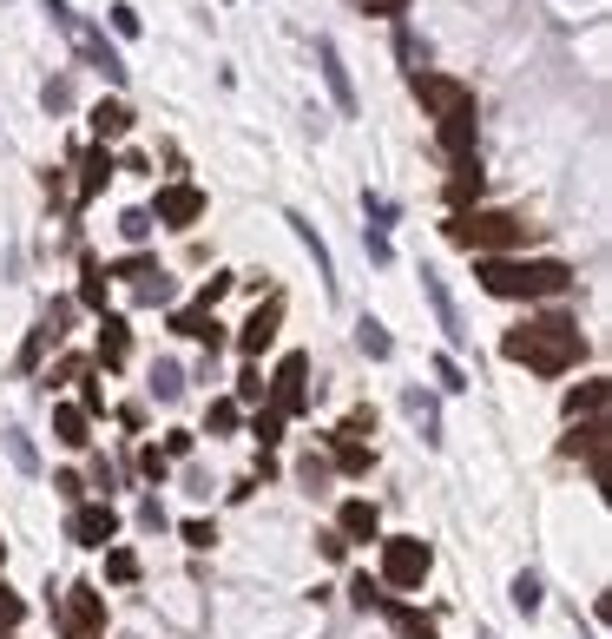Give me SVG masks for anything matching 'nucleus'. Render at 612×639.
I'll return each instance as SVG.
<instances>
[{"mask_svg":"<svg viewBox=\"0 0 612 639\" xmlns=\"http://www.w3.org/2000/svg\"><path fill=\"white\" fill-rule=\"evenodd\" d=\"M66 534H73L79 547H106L112 534H119V508H112V501H86V508H73Z\"/></svg>","mask_w":612,"mask_h":639,"instance_id":"obj_10","label":"nucleus"},{"mask_svg":"<svg viewBox=\"0 0 612 639\" xmlns=\"http://www.w3.org/2000/svg\"><path fill=\"white\" fill-rule=\"evenodd\" d=\"M316 547H323L330 560H343V554H349V541H343V534H316Z\"/></svg>","mask_w":612,"mask_h":639,"instance_id":"obj_55","label":"nucleus"},{"mask_svg":"<svg viewBox=\"0 0 612 639\" xmlns=\"http://www.w3.org/2000/svg\"><path fill=\"white\" fill-rule=\"evenodd\" d=\"M172 330H178V336H198V343H211V350L224 343V323H218V310H204V304L178 310V317H172Z\"/></svg>","mask_w":612,"mask_h":639,"instance_id":"obj_17","label":"nucleus"},{"mask_svg":"<svg viewBox=\"0 0 612 639\" xmlns=\"http://www.w3.org/2000/svg\"><path fill=\"white\" fill-rule=\"evenodd\" d=\"M152 396H158V402H178V396H185V369H178L172 356H165V363H152Z\"/></svg>","mask_w":612,"mask_h":639,"instance_id":"obj_24","label":"nucleus"},{"mask_svg":"<svg viewBox=\"0 0 612 639\" xmlns=\"http://www.w3.org/2000/svg\"><path fill=\"white\" fill-rule=\"evenodd\" d=\"M47 14H53V27H60L66 40H73V53H79L86 66H93V73H106L112 86L126 80V60H119V47H112V40H106L99 27H86V20H79L73 7H66V0H47Z\"/></svg>","mask_w":612,"mask_h":639,"instance_id":"obj_4","label":"nucleus"},{"mask_svg":"<svg viewBox=\"0 0 612 639\" xmlns=\"http://www.w3.org/2000/svg\"><path fill=\"white\" fill-rule=\"evenodd\" d=\"M468 198H481V159H461L448 178V205H468Z\"/></svg>","mask_w":612,"mask_h":639,"instance_id":"obj_22","label":"nucleus"},{"mask_svg":"<svg viewBox=\"0 0 612 639\" xmlns=\"http://www.w3.org/2000/svg\"><path fill=\"white\" fill-rule=\"evenodd\" d=\"M53 488H60L66 501H79V495H86V481H79V475H53Z\"/></svg>","mask_w":612,"mask_h":639,"instance_id":"obj_54","label":"nucleus"},{"mask_svg":"<svg viewBox=\"0 0 612 639\" xmlns=\"http://www.w3.org/2000/svg\"><path fill=\"white\" fill-rule=\"evenodd\" d=\"M106 264H93V257H86V264H79V304L86 310H99V317H106Z\"/></svg>","mask_w":612,"mask_h":639,"instance_id":"obj_21","label":"nucleus"},{"mask_svg":"<svg viewBox=\"0 0 612 639\" xmlns=\"http://www.w3.org/2000/svg\"><path fill=\"white\" fill-rule=\"evenodd\" d=\"M158 455H165V462H178V455H191V429H172V435H165V448H158Z\"/></svg>","mask_w":612,"mask_h":639,"instance_id":"obj_49","label":"nucleus"},{"mask_svg":"<svg viewBox=\"0 0 612 639\" xmlns=\"http://www.w3.org/2000/svg\"><path fill=\"white\" fill-rule=\"evenodd\" d=\"M349 593H356V607H382V600H389V593H382L369 574H356V580H349Z\"/></svg>","mask_w":612,"mask_h":639,"instance_id":"obj_43","label":"nucleus"},{"mask_svg":"<svg viewBox=\"0 0 612 639\" xmlns=\"http://www.w3.org/2000/svg\"><path fill=\"white\" fill-rule=\"evenodd\" d=\"M40 106H47V112H66V106H73V80H47V86H40Z\"/></svg>","mask_w":612,"mask_h":639,"instance_id":"obj_38","label":"nucleus"},{"mask_svg":"<svg viewBox=\"0 0 612 639\" xmlns=\"http://www.w3.org/2000/svg\"><path fill=\"white\" fill-rule=\"evenodd\" d=\"M428 567H435V554H428L422 534H395V541H382V580H389V587H402V593L422 587Z\"/></svg>","mask_w":612,"mask_h":639,"instance_id":"obj_7","label":"nucleus"},{"mask_svg":"<svg viewBox=\"0 0 612 639\" xmlns=\"http://www.w3.org/2000/svg\"><path fill=\"white\" fill-rule=\"evenodd\" d=\"M139 528H165V508H158V495L139 501Z\"/></svg>","mask_w":612,"mask_h":639,"instance_id":"obj_51","label":"nucleus"},{"mask_svg":"<svg viewBox=\"0 0 612 639\" xmlns=\"http://www.w3.org/2000/svg\"><path fill=\"white\" fill-rule=\"evenodd\" d=\"M356 350H362V356H376V363H382V356H389L395 343H389V330H382L376 317H362V323H356Z\"/></svg>","mask_w":612,"mask_h":639,"instance_id":"obj_27","label":"nucleus"},{"mask_svg":"<svg viewBox=\"0 0 612 639\" xmlns=\"http://www.w3.org/2000/svg\"><path fill=\"white\" fill-rule=\"evenodd\" d=\"M435 383H441V389H468V376H461L455 356H435Z\"/></svg>","mask_w":612,"mask_h":639,"instance_id":"obj_44","label":"nucleus"},{"mask_svg":"<svg viewBox=\"0 0 612 639\" xmlns=\"http://www.w3.org/2000/svg\"><path fill=\"white\" fill-rule=\"evenodd\" d=\"M448 238H455L461 251L494 257V251H514L527 231H520V218H507V211H455V218H448Z\"/></svg>","mask_w":612,"mask_h":639,"instance_id":"obj_5","label":"nucleus"},{"mask_svg":"<svg viewBox=\"0 0 612 639\" xmlns=\"http://www.w3.org/2000/svg\"><path fill=\"white\" fill-rule=\"evenodd\" d=\"M599 402H606V383H580V389H573V396H566V416H573V422H593L599 416Z\"/></svg>","mask_w":612,"mask_h":639,"instance_id":"obj_26","label":"nucleus"},{"mask_svg":"<svg viewBox=\"0 0 612 639\" xmlns=\"http://www.w3.org/2000/svg\"><path fill=\"white\" fill-rule=\"evenodd\" d=\"M53 626H60L66 639H99V633H106V593L86 587V580L66 587V600L53 607Z\"/></svg>","mask_w":612,"mask_h":639,"instance_id":"obj_6","label":"nucleus"},{"mask_svg":"<svg viewBox=\"0 0 612 639\" xmlns=\"http://www.w3.org/2000/svg\"><path fill=\"white\" fill-rule=\"evenodd\" d=\"M204 218V192L198 185H165L152 205V224H172V231H191V224Z\"/></svg>","mask_w":612,"mask_h":639,"instance_id":"obj_9","label":"nucleus"},{"mask_svg":"<svg viewBox=\"0 0 612 639\" xmlns=\"http://www.w3.org/2000/svg\"><path fill=\"white\" fill-rule=\"evenodd\" d=\"M0 442H7V455H14V468H27V475H40V455H33V442L20 429H7L0 435Z\"/></svg>","mask_w":612,"mask_h":639,"instance_id":"obj_34","label":"nucleus"},{"mask_svg":"<svg viewBox=\"0 0 612 639\" xmlns=\"http://www.w3.org/2000/svg\"><path fill=\"white\" fill-rule=\"evenodd\" d=\"M126 356H132L126 317H99V363H106V369H126Z\"/></svg>","mask_w":612,"mask_h":639,"instance_id":"obj_16","label":"nucleus"},{"mask_svg":"<svg viewBox=\"0 0 612 639\" xmlns=\"http://www.w3.org/2000/svg\"><path fill=\"white\" fill-rule=\"evenodd\" d=\"M336 468H343V475H362V468H369V442H349V435H336Z\"/></svg>","mask_w":612,"mask_h":639,"instance_id":"obj_31","label":"nucleus"},{"mask_svg":"<svg viewBox=\"0 0 612 639\" xmlns=\"http://www.w3.org/2000/svg\"><path fill=\"white\" fill-rule=\"evenodd\" d=\"M119 231H126L132 244H145V238L158 231V224H152V211H126V218H119Z\"/></svg>","mask_w":612,"mask_h":639,"instance_id":"obj_41","label":"nucleus"},{"mask_svg":"<svg viewBox=\"0 0 612 639\" xmlns=\"http://www.w3.org/2000/svg\"><path fill=\"white\" fill-rule=\"evenodd\" d=\"M422 297H428V310H435L441 336L461 350V343H468V323H461V310H455V297H448V284H441V271H428V264H422Z\"/></svg>","mask_w":612,"mask_h":639,"instance_id":"obj_11","label":"nucleus"},{"mask_svg":"<svg viewBox=\"0 0 612 639\" xmlns=\"http://www.w3.org/2000/svg\"><path fill=\"white\" fill-rule=\"evenodd\" d=\"M139 468H145V481H152V488H165V475H172V462H165L158 448H145V455H139Z\"/></svg>","mask_w":612,"mask_h":639,"instance_id":"obj_45","label":"nucleus"},{"mask_svg":"<svg viewBox=\"0 0 612 639\" xmlns=\"http://www.w3.org/2000/svg\"><path fill=\"white\" fill-rule=\"evenodd\" d=\"M316 66H323V80H330V93H336V112L356 119V86H349V66H343V53H336V40H316Z\"/></svg>","mask_w":612,"mask_h":639,"instance_id":"obj_13","label":"nucleus"},{"mask_svg":"<svg viewBox=\"0 0 612 639\" xmlns=\"http://www.w3.org/2000/svg\"><path fill=\"white\" fill-rule=\"evenodd\" d=\"M112 178V159H106V145H93V152H79V205H86V198L99 192V185H106Z\"/></svg>","mask_w":612,"mask_h":639,"instance_id":"obj_18","label":"nucleus"},{"mask_svg":"<svg viewBox=\"0 0 612 639\" xmlns=\"http://www.w3.org/2000/svg\"><path fill=\"white\" fill-rule=\"evenodd\" d=\"M112 27H119V33L132 40V33H139V14H132V7H112Z\"/></svg>","mask_w":612,"mask_h":639,"instance_id":"obj_53","label":"nucleus"},{"mask_svg":"<svg viewBox=\"0 0 612 639\" xmlns=\"http://www.w3.org/2000/svg\"><path fill=\"white\" fill-rule=\"evenodd\" d=\"M566 455H586V462H593V481L606 488V422H580V429L566 435Z\"/></svg>","mask_w":612,"mask_h":639,"instance_id":"obj_14","label":"nucleus"},{"mask_svg":"<svg viewBox=\"0 0 612 639\" xmlns=\"http://www.w3.org/2000/svg\"><path fill=\"white\" fill-rule=\"evenodd\" d=\"M382 613L395 620V633H402V639H441L435 620H428V613H415V607H402V600H382Z\"/></svg>","mask_w":612,"mask_h":639,"instance_id":"obj_19","label":"nucleus"},{"mask_svg":"<svg viewBox=\"0 0 612 639\" xmlns=\"http://www.w3.org/2000/svg\"><path fill=\"white\" fill-rule=\"evenodd\" d=\"M53 435H60L66 448H86V442H93V435H86V416H79L73 402H60V409H53Z\"/></svg>","mask_w":612,"mask_h":639,"instance_id":"obj_23","label":"nucleus"},{"mask_svg":"<svg viewBox=\"0 0 612 639\" xmlns=\"http://www.w3.org/2000/svg\"><path fill=\"white\" fill-rule=\"evenodd\" d=\"M303 481H310V488H330V462H316V455H310V462H303Z\"/></svg>","mask_w":612,"mask_h":639,"instance_id":"obj_52","label":"nucleus"},{"mask_svg":"<svg viewBox=\"0 0 612 639\" xmlns=\"http://www.w3.org/2000/svg\"><path fill=\"white\" fill-rule=\"evenodd\" d=\"M290 224H297V238L310 244V257H316V277H323V284L336 290V277H330V251H323V238H316V224H310V218H290Z\"/></svg>","mask_w":612,"mask_h":639,"instance_id":"obj_29","label":"nucleus"},{"mask_svg":"<svg viewBox=\"0 0 612 639\" xmlns=\"http://www.w3.org/2000/svg\"><path fill=\"white\" fill-rule=\"evenodd\" d=\"M540 600H547V593H540V574H514V607L540 613Z\"/></svg>","mask_w":612,"mask_h":639,"instance_id":"obj_35","label":"nucleus"},{"mask_svg":"<svg viewBox=\"0 0 612 639\" xmlns=\"http://www.w3.org/2000/svg\"><path fill=\"white\" fill-rule=\"evenodd\" d=\"M20 620H27V600H20L14 587H0V633H14Z\"/></svg>","mask_w":612,"mask_h":639,"instance_id":"obj_36","label":"nucleus"},{"mask_svg":"<svg viewBox=\"0 0 612 639\" xmlns=\"http://www.w3.org/2000/svg\"><path fill=\"white\" fill-rule=\"evenodd\" d=\"M395 47H402V60L415 66V73H428V66H422V60H428V47H422V40H415V33H402V40H395Z\"/></svg>","mask_w":612,"mask_h":639,"instance_id":"obj_48","label":"nucleus"},{"mask_svg":"<svg viewBox=\"0 0 612 639\" xmlns=\"http://www.w3.org/2000/svg\"><path fill=\"white\" fill-rule=\"evenodd\" d=\"M204 429H211V435H231V429H237V402H211V409H204Z\"/></svg>","mask_w":612,"mask_h":639,"instance_id":"obj_37","label":"nucleus"},{"mask_svg":"<svg viewBox=\"0 0 612 639\" xmlns=\"http://www.w3.org/2000/svg\"><path fill=\"white\" fill-rule=\"evenodd\" d=\"M47 343H60V330H53L47 317L33 323V336H27V350H20V369H40V356H47Z\"/></svg>","mask_w":612,"mask_h":639,"instance_id":"obj_28","label":"nucleus"},{"mask_svg":"<svg viewBox=\"0 0 612 639\" xmlns=\"http://www.w3.org/2000/svg\"><path fill=\"white\" fill-rule=\"evenodd\" d=\"M251 435H257V448H277L283 442V416H270V409H264V416L251 422Z\"/></svg>","mask_w":612,"mask_h":639,"instance_id":"obj_40","label":"nucleus"},{"mask_svg":"<svg viewBox=\"0 0 612 639\" xmlns=\"http://www.w3.org/2000/svg\"><path fill=\"white\" fill-rule=\"evenodd\" d=\"M362 7H369V14H389V20L408 14V0H362Z\"/></svg>","mask_w":612,"mask_h":639,"instance_id":"obj_56","label":"nucleus"},{"mask_svg":"<svg viewBox=\"0 0 612 639\" xmlns=\"http://www.w3.org/2000/svg\"><path fill=\"white\" fill-rule=\"evenodd\" d=\"M211 541H218V528H211V521H185V547H198V554H204Z\"/></svg>","mask_w":612,"mask_h":639,"instance_id":"obj_46","label":"nucleus"},{"mask_svg":"<svg viewBox=\"0 0 612 639\" xmlns=\"http://www.w3.org/2000/svg\"><path fill=\"white\" fill-rule=\"evenodd\" d=\"M415 93H422V106L435 112V139L448 159H474V93L461 80H448V73H415Z\"/></svg>","mask_w":612,"mask_h":639,"instance_id":"obj_2","label":"nucleus"},{"mask_svg":"<svg viewBox=\"0 0 612 639\" xmlns=\"http://www.w3.org/2000/svg\"><path fill=\"white\" fill-rule=\"evenodd\" d=\"M310 409V356H283L270 376V416H303Z\"/></svg>","mask_w":612,"mask_h":639,"instance_id":"obj_8","label":"nucleus"},{"mask_svg":"<svg viewBox=\"0 0 612 639\" xmlns=\"http://www.w3.org/2000/svg\"><path fill=\"white\" fill-rule=\"evenodd\" d=\"M336 435H349V442H362V435H376V409H349V422Z\"/></svg>","mask_w":612,"mask_h":639,"instance_id":"obj_42","label":"nucleus"},{"mask_svg":"<svg viewBox=\"0 0 612 639\" xmlns=\"http://www.w3.org/2000/svg\"><path fill=\"white\" fill-rule=\"evenodd\" d=\"M139 304H172V277H165V271H152V277L139 284Z\"/></svg>","mask_w":612,"mask_h":639,"instance_id":"obj_39","label":"nucleus"},{"mask_svg":"<svg viewBox=\"0 0 612 639\" xmlns=\"http://www.w3.org/2000/svg\"><path fill=\"white\" fill-rule=\"evenodd\" d=\"M507 363H527L534 376H566V369L586 356V336H580V323L573 317H534V323H520V330H507Z\"/></svg>","mask_w":612,"mask_h":639,"instance_id":"obj_1","label":"nucleus"},{"mask_svg":"<svg viewBox=\"0 0 612 639\" xmlns=\"http://www.w3.org/2000/svg\"><path fill=\"white\" fill-rule=\"evenodd\" d=\"M237 284V277H204V290H198V304L204 310H218V297H224V290H231Z\"/></svg>","mask_w":612,"mask_h":639,"instance_id":"obj_47","label":"nucleus"},{"mask_svg":"<svg viewBox=\"0 0 612 639\" xmlns=\"http://www.w3.org/2000/svg\"><path fill=\"white\" fill-rule=\"evenodd\" d=\"M376 528H382L376 501H343V514H336V534L343 541H376Z\"/></svg>","mask_w":612,"mask_h":639,"instance_id":"obj_15","label":"nucleus"},{"mask_svg":"<svg viewBox=\"0 0 612 639\" xmlns=\"http://www.w3.org/2000/svg\"><path fill=\"white\" fill-rule=\"evenodd\" d=\"M158 271V257H145V251H132V257H119V264H112L106 277H126V284H145V277Z\"/></svg>","mask_w":612,"mask_h":639,"instance_id":"obj_30","label":"nucleus"},{"mask_svg":"<svg viewBox=\"0 0 612 639\" xmlns=\"http://www.w3.org/2000/svg\"><path fill=\"white\" fill-rule=\"evenodd\" d=\"M106 580H119V587L139 580V554H132V547H112V554H106Z\"/></svg>","mask_w":612,"mask_h":639,"instance_id":"obj_32","label":"nucleus"},{"mask_svg":"<svg viewBox=\"0 0 612 639\" xmlns=\"http://www.w3.org/2000/svg\"><path fill=\"white\" fill-rule=\"evenodd\" d=\"M362 211H369V231H382V238H389V224H395V198L369 192V198H362Z\"/></svg>","mask_w":612,"mask_h":639,"instance_id":"obj_33","label":"nucleus"},{"mask_svg":"<svg viewBox=\"0 0 612 639\" xmlns=\"http://www.w3.org/2000/svg\"><path fill=\"white\" fill-rule=\"evenodd\" d=\"M126 126H132V112L119 106V99H99L93 106V139L106 145V139H126Z\"/></svg>","mask_w":612,"mask_h":639,"instance_id":"obj_20","label":"nucleus"},{"mask_svg":"<svg viewBox=\"0 0 612 639\" xmlns=\"http://www.w3.org/2000/svg\"><path fill=\"white\" fill-rule=\"evenodd\" d=\"M573 284L560 257H534V264H514V257H481V290L487 297H560Z\"/></svg>","mask_w":612,"mask_h":639,"instance_id":"obj_3","label":"nucleus"},{"mask_svg":"<svg viewBox=\"0 0 612 639\" xmlns=\"http://www.w3.org/2000/svg\"><path fill=\"white\" fill-rule=\"evenodd\" d=\"M402 409H408V416H415V422H422V435H428V442H441V416H435V396H422V389H408V396H402Z\"/></svg>","mask_w":612,"mask_h":639,"instance_id":"obj_25","label":"nucleus"},{"mask_svg":"<svg viewBox=\"0 0 612 639\" xmlns=\"http://www.w3.org/2000/svg\"><path fill=\"white\" fill-rule=\"evenodd\" d=\"M237 396H244V402H264V376H257V369H244V376H237Z\"/></svg>","mask_w":612,"mask_h":639,"instance_id":"obj_50","label":"nucleus"},{"mask_svg":"<svg viewBox=\"0 0 612 639\" xmlns=\"http://www.w3.org/2000/svg\"><path fill=\"white\" fill-rule=\"evenodd\" d=\"M0 560H7V541H0Z\"/></svg>","mask_w":612,"mask_h":639,"instance_id":"obj_57","label":"nucleus"},{"mask_svg":"<svg viewBox=\"0 0 612 639\" xmlns=\"http://www.w3.org/2000/svg\"><path fill=\"white\" fill-rule=\"evenodd\" d=\"M277 323H283V297L257 304V310H251V323L237 330V350H244V356H264L270 343H277Z\"/></svg>","mask_w":612,"mask_h":639,"instance_id":"obj_12","label":"nucleus"}]
</instances>
